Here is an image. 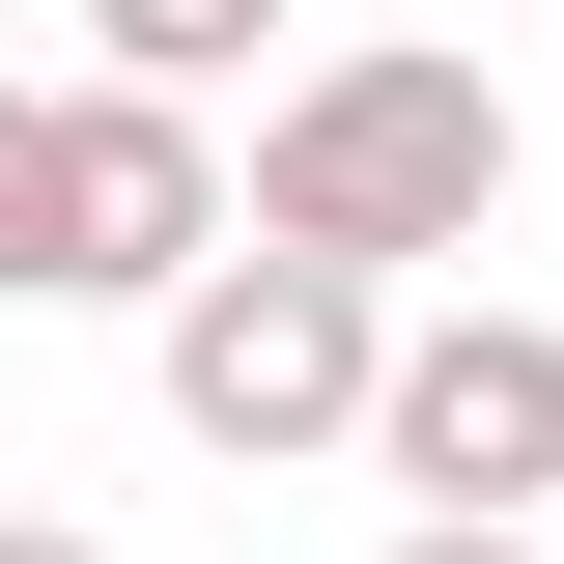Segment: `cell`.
I'll return each mask as SVG.
<instances>
[{
  "instance_id": "7",
  "label": "cell",
  "mask_w": 564,
  "mask_h": 564,
  "mask_svg": "<svg viewBox=\"0 0 564 564\" xmlns=\"http://www.w3.org/2000/svg\"><path fill=\"white\" fill-rule=\"evenodd\" d=\"M395 564H536V536H395Z\"/></svg>"
},
{
  "instance_id": "6",
  "label": "cell",
  "mask_w": 564,
  "mask_h": 564,
  "mask_svg": "<svg viewBox=\"0 0 564 564\" xmlns=\"http://www.w3.org/2000/svg\"><path fill=\"white\" fill-rule=\"evenodd\" d=\"M0 564H113V536H57V508H0Z\"/></svg>"
},
{
  "instance_id": "8",
  "label": "cell",
  "mask_w": 564,
  "mask_h": 564,
  "mask_svg": "<svg viewBox=\"0 0 564 564\" xmlns=\"http://www.w3.org/2000/svg\"><path fill=\"white\" fill-rule=\"evenodd\" d=\"M0 85H29V29H0Z\"/></svg>"
},
{
  "instance_id": "4",
  "label": "cell",
  "mask_w": 564,
  "mask_h": 564,
  "mask_svg": "<svg viewBox=\"0 0 564 564\" xmlns=\"http://www.w3.org/2000/svg\"><path fill=\"white\" fill-rule=\"evenodd\" d=\"M367 480H395V536H536L564 508V311H395Z\"/></svg>"
},
{
  "instance_id": "2",
  "label": "cell",
  "mask_w": 564,
  "mask_h": 564,
  "mask_svg": "<svg viewBox=\"0 0 564 564\" xmlns=\"http://www.w3.org/2000/svg\"><path fill=\"white\" fill-rule=\"evenodd\" d=\"M508 226V85L480 57H311L254 113V254H339V282H395V254H480Z\"/></svg>"
},
{
  "instance_id": "5",
  "label": "cell",
  "mask_w": 564,
  "mask_h": 564,
  "mask_svg": "<svg viewBox=\"0 0 564 564\" xmlns=\"http://www.w3.org/2000/svg\"><path fill=\"white\" fill-rule=\"evenodd\" d=\"M254 29H311V0H85V57H113V85H170V113H198Z\"/></svg>"
},
{
  "instance_id": "1",
  "label": "cell",
  "mask_w": 564,
  "mask_h": 564,
  "mask_svg": "<svg viewBox=\"0 0 564 564\" xmlns=\"http://www.w3.org/2000/svg\"><path fill=\"white\" fill-rule=\"evenodd\" d=\"M226 254L254 198L170 85H0V311H198Z\"/></svg>"
},
{
  "instance_id": "3",
  "label": "cell",
  "mask_w": 564,
  "mask_h": 564,
  "mask_svg": "<svg viewBox=\"0 0 564 564\" xmlns=\"http://www.w3.org/2000/svg\"><path fill=\"white\" fill-rule=\"evenodd\" d=\"M170 423H198L226 480L367 452V423H395V282H339V254H226L198 311H170Z\"/></svg>"
}]
</instances>
